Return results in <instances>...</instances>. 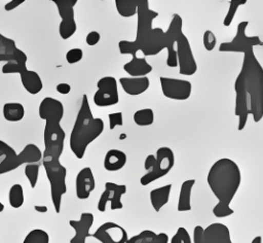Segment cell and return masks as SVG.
Instances as JSON below:
<instances>
[{
	"label": "cell",
	"mask_w": 263,
	"mask_h": 243,
	"mask_svg": "<svg viewBox=\"0 0 263 243\" xmlns=\"http://www.w3.org/2000/svg\"><path fill=\"white\" fill-rule=\"evenodd\" d=\"M158 16V12L149 7L148 0H141L137 10V33L136 39L120 40L118 49L121 55H136L142 51L145 57L156 56L162 49L167 50L166 66L170 68L178 67L176 42L179 35L183 32V21L180 14L174 13L166 31L161 28H152L154 19Z\"/></svg>",
	"instance_id": "1"
},
{
	"label": "cell",
	"mask_w": 263,
	"mask_h": 243,
	"mask_svg": "<svg viewBox=\"0 0 263 243\" xmlns=\"http://www.w3.org/2000/svg\"><path fill=\"white\" fill-rule=\"evenodd\" d=\"M253 48L243 51L242 65L234 81V114L238 117V131L245 129L249 115L253 116L254 123L263 118V67Z\"/></svg>",
	"instance_id": "2"
},
{
	"label": "cell",
	"mask_w": 263,
	"mask_h": 243,
	"mask_svg": "<svg viewBox=\"0 0 263 243\" xmlns=\"http://www.w3.org/2000/svg\"><path fill=\"white\" fill-rule=\"evenodd\" d=\"M206 181L218 200L213 208V214L218 218L232 215L234 210L230 207V203L241 183V172L238 165L228 158L219 159L210 168Z\"/></svg>",
	"instance_id": "3"
},
{
	"label": "cell",
	"mask_w": 263,
	"mask_h": 243,
	"mask_svg": "<svg viewBox=\"0 0 263 243\" xmlns=\"http://www.w3.org/2000/svg\"><path fill=\"white\" fill-rule=\"evenodd\" d=\"M39 117L45 120L43 141V155H50L60 159L64 150L66 133L61 126L64 116V105L61 101L52 97H45L38 107Z\"/></svg>",
	"instance_id": "4"
},
{
	"label": "cell",
	"mask_w": 263,
	"mask_h": 243,
	"mask_svg": "<svg viewBox=\"0 0 263 243\" xmlns=\"http://www.w3.org/2000/svg\"><path fill=\"white\" fill-rule=\"evenodd\" d=\"M104 128L103 119L92 115L87 95L84 94L69 139L70 149L77 159L84 157L87 146L100 137Z\"/></svg>",
	"instance_id": "5"
},
{
	"label": "cell",
	"mask_w": 263,
	"mask_h": 243,
	"mask_svg": "<svg viewBox=\"0 0 263 243\" xmlns=\"http://www.w3.org/2000/svg\"><path fill=\"white\" fill-rule=\"evenodd\" d=\"M42 165L50 185V197L55 213L61 212L62 198L67 193V169L60 162V159L50 155H42Z\"/></svg>",
	"instance_id": "6"
},
{
	"label": "cell",
	"mask_w": 263,
	"mask_h": 243,
	"mask_svg": "<svg viewBox=\"0 0 263 243\" xmlns=\"http://www.w3.org/2000/svg\"><path fill=\"white\" fill-rule=\"evenodd\" d=\"M175 165V154L172 148L167 146H161L156 150L155 161L150 171L146 172L141 178L140 183L146 186L153 181L165 176Z\"/></svg>",
	"instance_id": "7"
},
{
	"label": "cell",
	"mask_w": 263,
	"mask_h": 243,
	"mask_svg": "<svg viewBox=\"0 0 263 243\" xmlns=\"http://www.w3.org/2000/svg\"><path fill=\"white\" fill-rule=\"evenodd\" d=\"M249 26L248 21H242L238 23L236 34L231 41L222 42L219 46L220 51H229V53H242L249 48L257 45L263 46V41L259 38V36H248L246 34L247 27Z\"/></svg>",
	"instance_id": "8"
},
{
	"label": "cell",
	"mask_w": 263,
	"mask_h": 243,
	"mask_svg": "<svg viewBox=\"0 0 263 243\" xmlns=\"http://www.w3.org/2000/svg\"><path fill=\"white\" fill-rule=\"evenodd\" d=\"M52 2L55 4L61 16L59 34L62 39L67 40L71 38L77 30V25L74 19V6L76 5L77 0H52Z\"/></svg>",
	"instance_id": "9"
},
{
	"label": "cell",
	"mask_w": 263,
	"mask_h": 243,
	"mask_svg": "<svg viewBox=\"0 0 263 243\" xmlns=\"http://www.w3.org/2000/svg\"><path fill=\"white\" fill-rule=\"evenodd\" d=\"M97 92L93 95V103L99 107L116 105L119 102L117 80L114 76H104L97 82Z\"/></svg>",
	"instance_id": "10"
},
{
	"label": "cell",
	"mask_w": 263,
	"mask_h": 243,
	"mask_svg": "<svg viewBox=\"0 0 263 243\" xmlns=\"http://www.w3.org/2000/svg\"><path fill=\"white\" fill-rule=\"evenodd\" d=\"M176 51L179 73L185 76H191L197 71V64L187 36L182 32L176 42Z\"/></svg>",
	"instance_id": "11"
},
{
	"label": "cell",
	"mask_w": 263,
	"mask_h": 243,
	"mask_svg": "<svg viewBox=\"0 0 263 243\" xmlns=\"http://www.w3.org/2000/svg\"><path fill=\"white\" fill-rule=\"evenodd\" d=\"M159 81L162 94L167 99L185 101L191 96L192 84L189 80L160 76Z\"/></svg>",
	"instance_id": "12"
},
{
	"label": "cell",
	"mask_w": 263,
	"mask_h": 243,
	"mask_svg": "<svg viewBox=\"0 0 263 243\" xmlns=\"http://www.w3.org/2000/svg\"><path fill=\"white\" fill-rule=\"evenodd\" d=\"M125 193L126 186L124 184H117L111 181H107L105 183V189L98 202V210L100 212H105L108 203H110L111 210L122 209L123 204L121 202V197Z\"/></svg>",
	"instance_id": "13"
},
{
	"label": "cell",
	"mask_w": 263,
	"mask_h": 243,
	"mask_svg": "<svg viewBox=\"0 0 263 243\" xmlns=\"http://www.w3.org/2000/svg\"><path fill=\"white\" fill-rule=\"evenodd\" d=\"M91 236L101 243H126L128 239L125 229L113 221L104 222Z\"/></svg>",
	"instance_id": "14"
},
{
	"label": "cell",
	"mask_w": 263,
	"mask_h": 243,
	"mask_svg": "<svg viewBox=\"0 0 263 243\" xmlns=\"http://www.w3.org/2000/svg\"><path fill=\"white\" fill-rule=\"evenodd\" d=\"M42 151L36 144L29 143L23 148V150L20 153H17L8 164H6L2 168L0 175L11 172L23 164L27 165L32 163H39L40 161H42Z\"/></svg>",
	"instance_id": "15"
},
{
	"label": "cell",
	"mask_w": 263,
	"mask_h": 243,
	"mask_svg": "<svg viewBox=\"0 0 263 243\" xmlns=\"http://www.w3.org/2000/svg\"><path fill=\"white\" fill-rule=\"evenodd\" d=\"M27 55L16 47L15 41L0 33V62L27 64Z\"/></svg>",
	"instance_id": "16"
},
{
	"label": "cell",
	"mask_w": 263,
	"mask_h": 243,
	"mask_svg": "<svg viewBox=\"0 0 263 243\" xmlns=\"http://www.w3.org/2000/svg\"><path fill=\"white\" fill-rule=\"evenodd\" d=\"M93 214L90 212H83L80 214V218L70 219L69 224L74 230V236L70 239V243H85L86 239L91 236L89 233L93 224Z\"/></svg>",
	"instance_id": "17"
},
{
	"label": "cell",
	"mask_w": 263,
	"mask_h": 243,
	"mask_svg": "<svg viewBox=\"0 0 263 243\" xmlns=\"http://www.w3.org/2000/svg\"><path fill=\"white\" fill-rule=\"evenodd\" d=\"M75 187L76 197L79 200H86L89 198L91 192L96 187L95 176L92 170L89 167H84L78 172L76 176Z\"/></svg>",
	"instance_id": "18"
},
{
	"label": "cell",
	"mask_w": 263,
	"mask_h": 243,
	"mask_svg": "<svg viewBox=\"0 0 263 243\" xmlns=\"http://www.w3.org/2000/svg\"><path fill=\"white\" fill-rule=\"evenodd\" d=\"M201 243H232L228 227L221 222H213L203 230Z\"/></svg>",
	"instance_id": "19"
},
{
	"label": "cell",
	"mask_w": 263,
	"mask_h": 243,
	"mask_svg": "<svg viewBox=\"0 0 263 243\" xmlns=\"http://www.w3.org/2000/svg\"><path fill=\"white\" fill-rule=\"evenodd\" d=\"M119 83L129 96H139L145 93L150 85V80L147 76L143 77H120Z\"/></svg>",
	"instance_id": "20"
},
{
	"label": "cell",
	"mask_w": 263,
	"mask_h": 243,
	"mask_svg": "<svg viewBox=\"0 0 263 243\" xmlns=\"http://www.w3.org/2000/svg\"><path fill=\"white\" fill-rule=\"evenodd\" d=\"M152 66L147 62V60L141 57H137V55L132 56V60L123 65V70L130 77H143L147 76L152 72Z\"/></svg>",
	"instance_id": "21"
},
{
	"label": "cell",
	"mask_w": 263,
	"mask_h": 243,
	"mask_svg": "<svg viewBox=\"0 0 263 243\" xmlns=\"http://www.w3.org/2000/svg\"><path fill=\"white\" fill-rule=\"evenodd\" d=\"M20 77L24 89L31 95L38 94L43 88L42 79L36 71L27 68L20 73Z\"/></svg>",
	"instance_id": "22"
},
{
	"label": "cell",
	"mask_w": 263,
	"mask_h": 243,
	"mask_svg": "<svg viewBox=\"0 0 263 243\" xmlns=\"http://www.w3.org/2000/svg\"><path fill=\"white\" fill-rule=\"evenodd\" d=\"M127 161V157L124 151L119 149H110L107 151L104 158V168L109 172H115L121 170Z\"/></svg>",
	"instance_id": "23"
},
{
	"label": "cell",
	"mask_w": 263,
	"mask_h": 243,
	"mask_svg": "<svg viewBox=\"0 0 263 243\" xmlns=\"http://www.w3.org/2000/svg\"><path fill=\"white\" fill-rule=\"evenodd\" d=\"M173 184L168 183L160 187H156L154 189H151L149 193V199L150 203L152 205V208L155 212H159L160 209L167 204L171 196Z\"/></svg>",
	"instance_id": "24"
},
{
	"label": "cell",
	"mask_w": 263,
	"mask_h": 243,
	"mask_svg": "<svg viewBox=\"0 0 263 243\" xmlns=\"http://www.w3.org/2000/svg\"><path fill=\"white\" fill-rule=\"evenodd\" d=\"M195 179H187L182 182L180 187V195L177 204V210L179 212L190 211L191 208V193L194 186Z\"/></svg>",
	"instance_id": "25"
},
{
	"label": "cell",
	"mask_w": 263,
	"mask_h": 243,
	"mask_svg": "<svg viewBox=\"0 0 263 243\" xmlns=\"http://www.w3.org/2000/svg\"><path fill=\"white\" fill-rule=\"evenodd\" d=\"M126 243H168V236L165 233H155L144 230L127 239Z\"/></svg>",
	"instance_id": "26"
},
{
	"label": "cell",
	"mask_w": 263,
	"mask_h": 243,
	"mask_svg": "<svg viewBox=\"0 0 263 243\" xmlns=\"http://www.w3.org/2000/svg\"><path fill=\"white\" fill-rule=\"evenodd\" d=\"M3 116L7 121H20L25 116V107L18 102L5 103L3 105Z\"/></svg>",
	"instance_id": "27"
},
{
	"label": "cell",
	"mask_w": 263,
	"mask_h": 243,
	"mask_svg": "<svg viewBox=\"0 0 263 243\" xmlns=\"http://www.w3.org/2000/svg\"><path fill=\"white\" fill-rule=\"evenodd\" d=\"M140 2L141 0H115V7L119 15L130 18L137 14Z\"/></svg>",
	"instance_id": "28"
},
{
	"label": "cell",
	"mask_w": 263,
	"mask_h": 243,
	"mask_svg": "<svg viewBox=\"0 0 263 243\" xmlns=\"http://www.w3.org/2000/svg\"><path fill=\"white\" fill-rule=\"evenodd\" d=\"M8 201L12 208H20L24 205V189L20 183H14L10 186L8 192Z\"/></svg>",
	"instance_id": "29"
},
{
	"label": "cell",
	"mask_w": 263,
	"mask_h": 243,
	"mask_svg": "<svg viewBox=\"0 0 263 243\" xmlns=\"http://www.w3.org/2000/svg\"><path fill=\"white\" fill-rule=\"evenodd\" d=\"M133 119L140 127L150 126L154 123V111L151 108L139 109L134 113Z\"/></svg>",
	"instance_id": "30"
},
{
	"label": "cell",
	"mask_w": 263,
	"mask_h": 243,
	"mask_svg": "<svg viewBox=\"0 0 263 243\" xmlns=\"http://www.w3.org/2000/svg\"><path fill=\"white\" fill-rule=\"evenodd\" d=\"M23 243H49V235L44 230L34 229L27 234Z\"/></svg>",
	"instance_id": "31"
},
{
	"label": "cell",
	"mask_w": 263,
	"mask_h": 243,
	"mask_svg": "<svg viewBox=\"0 0 263 243\" xmlns=\"http://www.w3.org/2000/svg\"><path fill=\"white\" fill-rule=\"evenodd\" d=\"M17 153L15 150L3 140H0V172L2 168L8 164Z\"/></svg>",
	"instance_id": "32"
},
{
	"label": "cell",
	"mask_w": 263,
	"mask_h": 243,
	"mask_svg": "<svg viewBox=\"0 0 263 243\" xmlns=\"http://www.w3.org/2000/svg\"><path fill=\"white\" fill-rule=\"evenodd\" d=\"M39 169H40V164L39 163H32V164H27L25 166V175L30 183V186L32 188L36 187L37 181H38V175H39Z\"/></svg>",
	"instance_id": "33"
},
{
	"label": "cell",
	"mask_w": 263,
	"mask_h": 243,
	"mask_svg": "<svg viewBox=\"0 0 263 243\" xmlns=\"http://www.w3.org/2000/svg\"><path fill=\"white\" fill-rule=\"evenodd\" d=\"M247 2H248L247 0H230L229 1V8L223 20V25L225 27H229L231 25L238 7L241 5H245Z\"/></svg>",
	"instance_id": "34"
},
{
	"label": "cell",
	"mask_w": 263,
	"mask_h": 243,
	"mask_svg": "<svg viewBox=\"0 0 263 243\" xmlns=\"http://www.w3.org/2000/svg\"><path fill=\"white\" fill-rule=\"evenodd\" d=\"M171 243H192L191 237L188 233V231L183 228L180 227L177 232L174 234V236L171 238Z\"/></svg>",
	"instance_id": "35"
},
{
	"label": "cell",
	"mask_w": 263,
	"mask_h": 243,
	"mask_svg": "<svg viewBox=\"0 0 263 243\" xmlns=\"http://www.w3.org/2000/svg\"><path fill=\"white\" fill-rule=\"evenodd\" d=\"M202 42H203L204 48L208 51L214 50V48L216 47V44H217V38H216L214 32L211 30L204 31L203 36H202Z\"/></svg>",
	"instance_id": "36"
},
{
	"label": "cell",
	"mask_w": 263,
	"mask_h": 243,
	"mask_svg": "<svg viewBox=\"0 0 263 243\" xmlns=\"http://www.w3.org/2000/svg\"><path fill=\"white\" fill-rule=\"evenodd\" d=\"M82 58H83V51L81 48H78V47L71 48L66 54V61L69 64L78 63L82 60Z\"/></svg>",
	"instance_id": "37"
},
{
	"label": "cell",
	"mask_w": 263,
	"mask_h": 243,
	"mask_svg": "<svg viewBox=\"0 0 263 243\" xmlns=\"http://www.w3.org/2000/svg\"><path fill=\"white\" fill-rule=\"evenodd\" d=\"M108 119H109V128L110 130H114L117 126H122L123 125V115L122 112H114V113H110L108 115Z\"/></svg>",
	"instance_id": "38"
},
{
	"label": "cell",
	"mask_w": 263,
	"mask_h": 243,
	"mask_svg": "<svg viewBox=\"0 0 263 243\" xmlns=\"http://www.w3.org/2000/svg\"><path fill=\"white\" fill-rule=\"evenodd\" d=\"M100 39H101V35L98 31H90L87 33V35L85 37V41H86L87 45H89V46H93L97 43H99Z\"/></svg>",
	"instance_id": "39"
},
{
	"label": "cell",
	"mask_w": 263,
	"mask_h": 243,
	"mask_svg": "<svg viewBox=\"0 0 263 243\" xmlns=\"http://www.w3.org/2000/svg\"><path fill=\"white\" fill-rule=\"evenodd\" d=\"M203 228L201 225H195L193 229V243H201L203 238Z\"/></svg>",
	"instance_id": "40"
},
{
	"label": "cell",
	"mask_w": 263,
	"mask_h": 243,
	"mask_svg": "<svg viewBox=\"0 0 263 243\" xmlns=\"http://www.w3.org/2000/svg\"><path fill=\"white\" fill-rule=\"evenodd\" d=\"M23 2H25V0H11V1H8L7 3H5L4 9L6 11H11V10L15 9L17 6H20L21 4H23Z\"/></svg>",
	"instance_id": "41"
},
{
	"label": "cell",
	"mask_w": 263,
	"mask_h": 243,
	"mask_svg": "<svg viewBox=\"0 0 263 243\" xmlns=\"http://www.w3.org/2000/svg\"><path fill=\"white\" fill-rule=\"evenodd\" d=\"M55 90L58 91V93L62 94V95H67L70 93L71 91V86L69 83L67 82H61L55 86Z\"/></svg>",
	"instance_id": "42"
},
{
	"label": "cell",
	"mask_w": 263,
	"mask_h": 243,
	"mask_svg": "<svg viewBox=\"0 0 263 243\" xmlns=\"http://www.w3.org/2000/svg\"><path fill=\"white\" fill-rule=\"evenodd\" d=\"M154 161H155V155L154 154H148L145 159V162H144V168L145 170L148 172L151 170L153 164H154Z\"/></svg>",
	"instance_id": "43"
},
{
	"label": "cell",
	"mask_w": 263,
	"mask_h": 243,
	"mask_svg": "<svg viewBox=\"0 0 263 243\" xmlns=\"http://www.w3.org/2000/svg\"><path fill=\"white\" fill-rule=\"evenodd\" d=\"M35 210L38 212H46L47 211V207L46 206H39V205H35L34 206Z\"/></svg>",
	"instance_id": "44"
},
{
	"label": "cell",
	"mask_w": 263,
	"mask_h": 243,
	"mask_svg": "<svg viewBox=\"0 0 263 243\" xmlns=\"http://www.w3.org/2000/svg\"><path fill=\"white\" fill-rule=\"evenodd\" d=\"M251 243H262V237L261 236H256Z\"/></svg>",
	"instance_id": "45"
},
{
	"label": "cell",
	"mask_w": 263,
	"mask_h": 243,
	"mask_svg": "<svg viewBox=\"0 0 263 243\" xmlns=\"http://www.w3.org/2000/svg\"><path fill=\"white\" fill-rule=\"evenodd\" d=\"M4 210V204L0 201V212H2Z\"/></svg>",
	"instance_id": "46"
}]
</instances>
